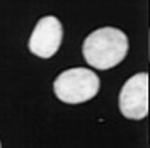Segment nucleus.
Masks as SVG:
<instances>
[{"label": "nucleus", "mask_w": 150, "mask_h": 148, "mask_svg": "<svg viewBox=\"0 0 150 148\" xmlns=\"http://www.w3.org/2000/svg\"><path fill=\"white\" fill-rule=\"evenodd\" d=\"M63 39L62 22L55 16H45L38 20L29 37V51L39 58H51L60 49Z\"/></svg>", "instance_id": "20e7f679"}, {"label": "nucleus", "mask_w": 150, "mask_h": 148, "mask_svg": "<svg viewBox=\"0 0 150 148\" xmlns=\"http://www.w3.org/2000/svg\"><path fill=\"white\" fill-rule=\"evenodd\" d=\"M120 111L128 119H143L149 114V75L145 72L128 78L120 92Z\"/></svg>", "instance_id": "7ed1b4c3"}, {"label": "nucleus", "mask_w": 150, "mask_h": 148, "mask_svg": "<svg viewBox=\"0 0 150 148\" xmlns=\"http://www.w3.org/2000/svg\"><path fill=\"white\" fill-rule=\"evenodd\" d=\"M128 53V37L121 29L101 27L85 37L82 55L92 68L109 70L120 65Z\"/></svg>", "instance_id": "f257e3e1"}, {"label": "nucleus", "mask_w": 150, "mask_h": 148, "mask_svg": "<svg viewBox=\"0 0 150 148\" xmlns=\"http://www.w3.org/2000/svg\"><path fill=\"white\" fill-rule=\"evenodd\" d=\"M0 148H2V143H0Z\"/></svg>", "instance_id": "39448f33"}, {"label": "nucleus", "mask_w": 150, "mask_h": 148, "mask_svg": "<svg viewBox=\"0 0 150 148\" xmlns=\"http://www.w3.org/2000/svg\"><path fill=\"white\" fill-rule=\"evenodd\" d=\"M101 89V80L89 68H70L58 75L53 82L55 95L65 104H82L94 99Z\"/></svg>", "instance_id": "f03ea898"}]
</instances>
